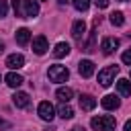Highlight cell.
Masks as SVG:
<instances>
[{
    "label": "cell",
    "mask_w": 131,
    "mask_h": 131,
    "mask_svg": "<svg viewBox=\"0 0 131 131\" xmlns=\"http://www.w3.org/2000/svg\"><path fill=\"white\" fill-rule=\"evenodd\" d=\"M90 125H92L94 131H115L117 121H115V117H111V115H100V117H94V119L90 121Z\"/></svg>",
    "instance_id": "cell-1"
},
{
    "label": "cell",
    "mask_w": 131,
    "mask_h": 131,
    "mask_svg": "<svg viewBox=\"0 0 131 131\" xmlns=\"http://www.w3.org/2000/svg\"><path fill=\"white\" fill-rule=\"evenodd\" d=\"M47 76H49V80L51 82H66L68 78H70V72H68V68L66 66H59V63H55V66H51L49 70H47Z\"/></svg>",
    "instance_id": "cell-2"
},
{
    "label": "cell",
    "mask_w": 131,
    "mask_h": 131,
    "mask_svg": "<svg viewBox=\"0 0 131 131\" xmlns=\"http://www.w3.org/2000/svg\"><path fill=\"white\" fill-rule=\"evenodd\" d=\"M119 74V66H106L104 70L98 72V82L100 86H111L115 82V76Z\"/></svg>",
    "instance_id": "cell-3"
},
{
    "label": "cell",
    "mask_w": 131,
    "mask_h": 131,
    "mask_svg": "<svg viewBox=\"0 0 131 131\" xmlns=\"http://www.w3.org/2000/svg\"><path fill=\"white\" fill-rule=\"evenodd\" d=\"M37 113H39V117H41L43 121H53V117H55V108H53V104H51L49 100H43V102H39V106H37Z\"/></svg>",
    "instance_id": "cell-4"
},
{
    "label": "cell",
    "mask_w": 131,
    "mask_h": 131,
    "mask_svg": "<svg viewBox=\"0 0 131 131\" xmlns=\"http://www.w3.org/2000/svg\"><path fill=\"white\" fill-rule=\"evenodd\" d=\"M47 49H49V45H47V39H45L43 35H37V37L33 39V51H35L37 55H43Z\"/></svg>",
    "instance_id": "cell-5"
},
{
    "label": "cell",
    "mask_w": 131,
    "mask_h": 131,
    "mask_svg": "<svg viewBox=\"0 0 131 131\" xmlns=\"http://www.w3.org/2000/svg\"><path fill=\"white\" fill-rule=\"evenodd\" d=\"M117 47H119V39H115V37H106V39H102V43H100V49H102L104 55H111Z\"/></svg>",
    "instance_id": "cell-6"
},
{
    "label": "cell",
    "mask_w": 131,
    "mask_h": 131,
    "mask_svg": "<svg viewBox=\"0 0 131 131\" xmlns=\"http://www.w3.org/2000/svg\"><path fill=\"white\" fill-rule=\"evenodd\" d=\"M78 72H80L82 78H90V76L94 74V63H92L90 59H82V61L78 63Z\"/></svg>",
    "instance_id": "cell-7"
},
{
    "label": "cell",
    "mask_w": 131,
    "mask_h": 131,
    "mask_svg": "<svg viewBox=\"0 0 131 131\" xmlns=\"http://www.w3.org/2000/svg\"><path fill=\"white\" fill-rule=\"evenodd\" d=\"M23 4H25V18H33V16L39 14L37 0H23Z\"/></svg>",
    "instance_id": "cell-8"
},
{
    "label": "cell",
    "mask_w": 131,
    "mask_h": 131,
    "mask_svg": "<svg viewBox=\"0 0 131 131\" xmlns=\"http://www.w3.org/2000/svg\"><path fill=\"white\" fill-rule=\"evenodd\" d=\"M6 66H8L10 70H18V68L25 66V57H23L20 53H12V55L6 57Z\"/></svg>",
    "instance_id": "cell-9"
},
{
    "label": "cell",
    "mask_w": 131,
    "mask_h": 131,
    "mask_svg": "<svg viewBox=\"0 0 131 131\" xmlns=\"http://www.w3.org/2000/svg\"><path fill=\"white\" fill-rule=\"evenodd\" d=\"M100 104H102L106 111H115V108H119V106H121V100H119L115 94H106V96L100 100Z\"/></svg>",
    "instance_id": "cell-10"
},
{
    "label": "cell",
    "mask_w": 131,
    "mask_h": 131,
    "mask_svg": "<svg viewBox=\"0 0 131 131\" xmlns=\"http://www.w3.org/2000/svg\"><path fill=\"white\" fill-rule=\"evenodd\" d=\"M96 106V98L90 96V94H82L80 96V108L82 111H92Z\"/></svg>",
    "instance_id": "cell-11"
},
{
    "label": "cell",
    "mask_w": 131,
    "mask_h": 131,
    "mask_svg": "<svg viewBox=\"0 0 131 131\" xmlns=\"http://www.w3.org/2000/svg\"><path fill=\"white\" fill-rule=\"evenodd\" d=\"M4 80H6V84H8L10 88H18V86L25 82V80H23V76H20V74H16V72L6 74V78H4Z\"/></svg>",
    "instance_id": "cell-12"
},
{
    "label": "cell",
    "mask_w": 131,
    "mask_h": 131,
    "mask_svg": "<svg viewBox=\"0 0 131 131\" xmlns=\"http://www.w3.org/2000/svg\"><path fill=\"white\" fill-rule=\"evenodd\" d=\"M12 102H14V106L25 108V106H29V94H27V92H14Z\"/></svg>",
    "instance_id": "cell-13"
},
{
    "label": "cell",
    "mask_w": 131,
    "mask_h": 131,
    "mask_svg": "<svg viewBox=\"0 0 131 131\" xmlns=\"http://www.w3.org/2000/svg\"><path fill=\"white\" fill-rule=\"evenodd\" d=\"M84 33H86V23L84 20H76L74 23V27H72V35H74V39H82L84 37Z\"/></svg>",
    "instance_id": "cell-14"
},
{
    "label": "cell",
    "mask_w": 131,
    "mask_h": 131,
    "mask_svg": "<svg viewBox=\"0 0 131 131\" xmlns=\"http://www.w3.org/2000/svg\"><path fill=\"white\" fill-rule=\"evenodd\" d=\"M117 90H119L121 96H131V82H129L127 78H121V80L117 82Z\"/></svg>",
    "instance_id": "cell-15"
},
{
    "label": "cell",
    "mask_w": 131,
    "mask_h": 131,
    "mask_svg": "<svg viewBox=\"0 0 131 131\" xmlns=\"http://www.w3.org/2000/svg\"><path fill=\"white\" fill-rule=\"evenodd\" d=\"M29 39H31V31H29V29L23 27V29L16 31V43H18V45H27Z\"/></svg>",
    "instance_id": "cell-16"
},
{
    "label": "cell",
    "mask_w": 131,
    "mask_h": 131,
    "mask_svg": "<svg viewBox=\"0 0 131 131\" xmlns=\"http://www.w3.org/2000/svg\"><path fill=\"white\" fill-rule=\"evenodd\" d=\"M55 94H57V98H59L61 102H70V100H72V96H74V90L66 86V88H57V92H55Z\"/></svg>",
    "instance_id": "cell-17"
},
{
    "label": "cell",
    "mask_w": 131,
    "mask_h": 131,
    "mask_svg": "<svg viewBox=\"0 0 131 131\" xmlns=\"http://www.w3.org/2000/svg\"><path fill=\"white\" fill-rule=\"evenodd\" d=\"M68 53H70V45H68V43H63V41H61V43H57V45H55V49H53V55H55L57 59H59V57H66Z\"/></svg>",
    "instance_id": "cell-18"
},
{
    "label": "cell",
    "mask_w": 131,
    "mask_h": 131,
    "mask_svg": "<svg viewBox=\"0 0 131 131\" xmlns=\"http://www.w3.org/2000/svg\"><path fill=\"white\" fill-rule=\"evenodd\" d=\"M57 115H59L61 119H72V117H74V108H72L68 102H61V106L57 108Z\"/></svg>",
    "instance_id": "cell-19"
},
{
    "label": "cell",
    "mask_w": 131,
    "mask_h": 131,
    "mask_svg": "<svg viewBox=\"0 0 131 131\" xmlns=\"http://www.w3.org/2000/svg\"><path fill=\"white\" fill-rule=\"evenodd\" d=\"M72 2H74V8L80 10V12L88 10V6H90V0H72Z\"/></svg>",
    "instance_id": "cell-20"
},
{
    "label": "cell",
    "mask_w": 131,
    "mask_h": 131,
    "mask_svg": "<svg viewBox=\"0 0 131 131\" xmlns=\"http://www.w3.org/2000/svg\"><path fill=\"white\" fill-rule=\"evenodd\" d=\"M111 23H113L115 27H121V25L125 23V18H123V12H113V14H111Z\"/></svg>",
    "instance_id": "cell-21"
},
{
    "label": "cell",
    "mask_w": 131,
    "mask_h": 131,
    "mask_svg": "<svg viewBox=\"0 0 131 131\" xmlns=\"http://www.w3.org/2000/svg\"><path fill=\"white\" fill-rule=\"evenodd\" d=\"M20 4H23V0H12V8H14V14H16L18 18H25V14H23V10H20Z\"/></svg>",
    "instance_id": "cell-22"
},
{
    "label": "cell",
    "mask_w": 131,
    "mask_h": 131,
    "mask_svg": "<svg viewBox=\"0 0 131 131\" xmlns=\"http://www.w3.org/2000/svg\"><path fill=\"white\" fill-rule=\"evenodd\" d=\"M121 59H123V63H125V66H129V68H131V49H127V51L121 55Z\"/></svg>",
    "instance_id": "cell-23"
},
{
    "label": "cell",
    "mask_w": 131,
    "mask_h": 131,
    "mask_svg": "<svg viewBox=\"0 0 131 131\" xmlns=\"http://www.w3.org/2000/svg\"><path fill=\"white\" fill-rule=\"evenodd\" d=\"M6 12H8V2L0 0V16H6Z\"/></svg>",
    "instance_id": "cell-24"
},
{
    "label": "cell",
    "mask_w": 131,
    "mask_h": 131,
    "mask_svg": "<svg viewBox=\"0 0 131 131\" xmlns=\"http://www.w3.org/2000/svg\"><path fill=\"white\" fill-rule=\"evenodd\" d=\"M94 4H96L98 8H106V6H108V0H94Z\"/></svg>",
    "instance_id": "cell-25"
},
{
    "label": "cell",
    "mask_w": 131,
    "mask_h": 131,
    "mask_svg": "<svg viewBox=\"0 0 131 131\" xmlns=\"http://www.w3.org/2000/svg\"><path fill=\"white\" fill-rule=\"evenodd\" d=\"M8 127H10V123L4 121V119H0V129H8Z\"/></svg>",
    "instance_id": "cell-26"
},
{
    "label": "cell",
    "mask_w": 131,
    "mask_h": 131,
    "mask_svg": "<svg viewBox=\"0 0 131 131\" xmlns=\"http://www.w3.org/2000/svg\"><path fill=\"white\" fill-rule=\"evenodd\" d=\"M125 131H131V119H129V121L125 123Z\"/></svg>",
    "instance_id": "cell-27"
},
{
    "label": "cell",
    "mask_w": 131,
    "mask_h": 131,
    "mask_svg": "<svg viewBox=\"0 0 131 131\" xmlns=\"http://www.w3.org/2000/svg\"><path fill=\"white\" fill-rule=\"evenodd\" d=\"M72 131H84V129H82V127H74Z\"/></svg>",
    "instance_id": "cell-28"
},
{
    "label": "cell",
    "mask_w": 131,
    "mask_h": 131,
    "mask_svg": "<svg viewBox=\"0 0 131 131\" xmlns=\"http://www.w3.org/2000/svg\"><path fill=\"white\" fill-rule=\"evenodd\" d=\"M2 51H4V43L0 41V53H2Z\"/></svg>",
    "instance_id": "cell-29"
},
{
    "label": "cell",
    "mask_w": 131,
    "mask_h": 131,
    "mask_svg": "<svg viewBox=\"0 0 131 131\" xmlns=\"http://www.w3.org/2000/svg\"><path fill=\"white\" fill-rule=\"evenodd\" d=\"M57 2H59V4H66V2H70V0H57Z\"/></svg>",
    "instance_id": "cell-30"
},
{
    "label": "cell",
    "mask_w": 131,
    "mask_h": 131,
    "mask_svg": "<svg viewBox=\"0 0 131 131\" xmlns=\"http://www.w3.org/2000/svg\"><path fill=\"white\" fill-rule=\"evenodd\" d=\"M119 2H127V0H119Z\"/></svg>",
    "instance_id": "cell-31"
}]
</instances>
